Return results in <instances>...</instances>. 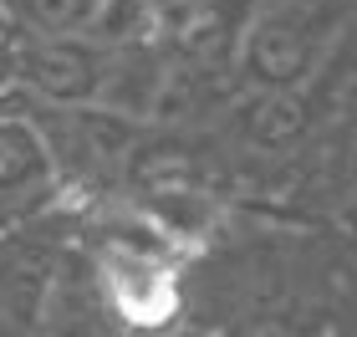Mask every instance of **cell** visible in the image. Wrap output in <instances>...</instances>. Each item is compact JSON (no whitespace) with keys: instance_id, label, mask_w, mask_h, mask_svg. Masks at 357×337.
<instances>
[{"instance_id":"obj_6","label":"cell","mask_w":357,"mask_h":337,"mask_svg":"<svg viewBox=\"0 0 357 337\" xmlns=\"http://www.w3.org/2000/svg\"><path fill=\"white\" fill-rule=\"evenodd\" d=\"M321 153H327L332 179H337V220H332V230L357 240V82L342 92V103L332 107L327 128H321Z\"/></svg>"},{"instance_id":"obj_1","label":"cell","mask_w":357,"mask_h":337,"mask_svg":"<svg viewBox=\"0 0 357 337\" xmlns=\"http://www.w3.org/2000/svg\"><path fill=\"white\" fill-rule=\"evenodd\" d=\"M357 21V0H255L235 57L240 87L296 92L312 87Z\"/></svg>"},{"instance_id":"obj_4","label":"cell","mask_w":357,"mask_h":337,"mask_svg":"<svg viewBox=\"0 0 357 337\" xmlns=\"http://www.w3.org/2000/svg\"><path fill=\"white\" fill-rule=\"evenodd\" d=\"M250 15H255V0H169L164 26H158V52L194 61L204 72L235 77V57Z\"/></svg>"},{"instance_id":"obj_7","label":"cell","mask_w":357,"mask_h":337,"mask_svg":"<svg viewBox=\"0 0 357 337\" xmlns=\"http://www.w3.org/2000/svg\"><path fill=\"white\" fill-rule=\"evenodd\" d=\"M97 0H0V15L21 36H82Z\"/></svg>"},{"instance_id":"obj_3","label":"cell","mask_w":357,"mask_h":337,"mask_svg":"<svg viewBox=\"0 0 357 337\" xmlns=\"http://www.w3.org/2000/svg\"><path fill=\"white\" fill-rule=\"evenodd\" d=\"M61 204V184L52 153L31 123V112L15 103V92L0 98V235L26 230Z\"/></svg>"},{"instance_id":"obj_2","label":"cell","mask_w":357,"mask_h":337,"mask_svg":"<svg viewBox=\"0 0 357 337\" xmlns=\"http://www.w3.org/2000/svg\"><path fill=\"white\" fill-rule=\"evenodd\" d=\"M112 52L87 36H21L10 46V92L41 107H87L102 92Z\"/></svg>"},{"instance_id":"obj_5","label":"cell","mask_w":357,"mask_h":337,"mask_svg":"<svg viewBox=\"0 0 357 337\" xmlns=\"http://www.w3.org/2000/svg\"><path fill=\"white\" fill-rule=\"evenodd\" d=\"M26 337H128L118 327V317L107 312V301H102V292H97L92 271L82 261V250L61 255V266H56L52 286H46Z\"/></svg>"},{"instance_id":"obj_8","label":"cell","mask_w":357,"mask_h":337,"mask_svg":"<svg viewBox=\"0 0 357 337\" xmlns=\"http://www.w3.org/2000/svg\"><path fill=\"white\" fill-rule=\"evenodd\" d=\"M342 337H347V332H342Z\"/></svg>"}]
</instances>
